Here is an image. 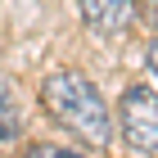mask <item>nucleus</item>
Wrapping results in <instances>:
<instances>
[{
  "mask_svg": "<svg viewBox=\"0 0 158 158\" xmlns=\"http://www.w3.org/2000/svg\"><path fill=\"white\" fill-rule=\"evenodd\" d=\"M118 122H122L127 145L145 149V154L158 149V95L149 90V86H127L122 109H118Z\"/></svg>",
  "mask_w": 158,
  "mask_h": 158,
  "instance_id": "obj_2",
  "label": "nucleus"
},
{
  "mask_svg": "<svg viewBox=\"0 0 158 158\" xmlns=\"http://www.w3.org/2000/svg\"><path fill=\"white\" fill-rule=\"evenodd\" d=\"M27 158H77L73 149H59V145H32Z\"/></svg>",
  "mask_w": 158,
  "mask_h": 158,
  "instance_id": "obj_5",
  "label": "nucleus"
},
{
  "mask_svg": "<svg viewBox=\"0 0 158 158\" xmlns=\"http://www.w3.org/2000/svg\"><path fill=\"white\" fill-rule=\"evenodd\" d=\"M81 18L104 36H118L140 18V0H81Z\"/></svg>",
  "mask_w": 158,
  "mask_h": 158,
  "instance_id": "obj_3",
  "label": "nucleus"
},
{
  "mask_svg": "<svg viewBox=\"0 0 158 158\" xmlns=\"http://www.w3.org/2000/svg\"><path fill=\"white\" fill-rule=\"evenodd\" d=\"M149 73H154V77H158V36H154V41H149Z\"/></svg>",
  "mask_w": 158,
  "mask_h": 158,
  "instance_id": "obj_6",
  "label": "nucleus"
},
{
  "mask_svg": "<svg viewBox=\"0 0 158 158\" xmlns=\"http://www.w3.org/2000/svg\"><path fill=\"white\" fill-rule=\"evenodd\" d=\"M41 99H45V109L54 113L68 131H77L81 140H90L95 149L109 145V135H113L109 104H104V95L95 90V81H90V77H81L77 68H59V73L45 77Z\"/></svg>",
  "mask_w": 158,
  "mask_h": 158,
  "instance_id": "obj_1",
  "label": "nucleus"
},
{
  "mask_svg": "<svg viewBox=\"0 0 158 158\" xmlns=\"http://www.w3.org/2000/svg\"><path fill=\"white\" fill-rule=\"evenodd\" d=\"M23 131V109H18V90L0 77V140H18Z\"/></svg>",
  "mask_w": 158,
  "mask_h": 158,
  "instance_id": "obj_4",
  "label": "nucleus"
}]
</instances>
